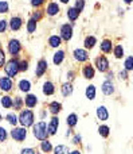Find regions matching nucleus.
<instances>
[{"label":"nucleus","mask_w":133,"mask_h":154,"mask_svg":"<svg viewBox=\"0 0 133 154\" xmlns=\"http://www.w3.org/2000/svg\"><path fill=\"white\" fill-rule=\"evenodd\" d=\"M101 91H102L104 95L112 96L113 93L116 92V87H114V84H113L112 80H105V81L102 82V85H101Z\"/></svg>","instance_id":"obj_12"},{"label":"nucleus","mask_w":133,"mask_h":154,"mask_svg":"<svg viewBox=\"0 0 133 154\" xmlns=\"http://www.w3.org/2000/svg\"><path fill=\"white\" fill-rule=\"evenodd\" d=\"M59 11H61V8H59L58 3L50 2V3L47 4V8H46L45 12L47 14L48 16H55V15H58V14H59Z\"/></svg>","instance_id":"obj_17"},{"label":"nucleus","mask_w":133,"mask_h":154,"mask_svg":"<svg viewBox=\"0 0 133 154\" xmlns=\"http://www.w3.org/2000/svg\"><path fill=\"white\" fill-rule=\"evenodd\" d=\"M77 123H78V115H77V114H70V115H67V118H66V125L69 126V128L75 127V126H77Z\"/></svg>","instance_id":"obj_29"},{"label":"nucleus","mask_w":133,"mask_h":154,"mask_svg":"<svg viewBox=\"0 0 133 154\" xmlns=\"http://www.w3.org/2000/svg\"><path fill=\"white\" fill-rule=\"evenodd\" d=\"M18 88L20 92L28 93L30 91H31V81H30V80H26V79L20 80V81L18 82Z\"/></svg>","instance_id":"obj_23"},{"label":"nucleus","mask_w":133,"mask_h":154,"mask_svg":"<svg viewBox=\"0 0 133 154\" xmlns=\"http://www.w3.org/2000/svg\"><path fill=\"white\" fill-rule=\"evenodd\" d=\"M113 77H114V73L110 72V69H109V70L106 72V80H112Z\"/></svg>","instance_id":"obj_50"},{"label":"nucleus","mask_w":133,"mask_h":154,"mask_svg":"<svg viewBox=\"0 0 133 154\" xmlns=\"http://www.w3.org/2000/svg\"><path fill=\"white\" fill-rule=\"evenodd\" d=\"M97 45V38L94 35H88L83 41V46H85V50H91L94 46Z\"/></svg>","instance_id":"obj_22"},{"label":"nucleus","mask_w":133,"mask_h":154,"mask_svg":"<svg viewBox=\"0 0 133 154\" xmlns=\"http://www.w3.org/2000/svg\"><path fill=\"white\" fill-rule=\"evenodd\" d=\"M118 79H120V80H124V81H126V80L129 79V75H128V72H126L125 69H124V70H121V72L118 73Z\"/></svg>","instance_id":"obj_46"},{"label":"nucleus","mask_w":133,"mask_h":154,"mask_svg":"<svg viewBox=\"0 0 133 154\" xmlns=\"http://www.w3.org/2000/svg\"><path fill=\"white\" fill-rule=\"evenodd\" d=\"M18 123H20L22 127H31L35 123V114L31 109H20V114L18 116Z\"/></svg>","instance_id":"obj_1"},{"label":"nucleus","mask_w":133,"mask_h":154,"mask_svg":"<svg viewBox=\"0 0 133 154\" xmlns=\"http://www.w3.org/2000/svg\"><path fill=\"white\" fill-rule=\"evenodd\" d=\"M55 85H54L53 81H46L42 87V92L45 96H53L55 93Z\"/></svg>","instance_id":"obj_18"},{"label":"nucleus","mask_w":133,"mask_h":154,"mask_svg":"<svg viewBox=\"0 0 133 154\" xmlns=\"http://www.w3.org/2000/svg\"><path fill=\"white\" fill-rule=\"evenodd\" d=\"M124 69L126 70V72H132L133 70V57L132 56H129V57H126V60H125V62H124Z\"/></svg>","instance_id":"obj_37"},{"label":"nucleus","mask_w":133,"mask_h":154,"mask_svg":"<svg viewBox=\"0 0 133 154\" xmlns=\"http://www.w3.org/2000/svg\"><path fill=\"white\" fill-rule=\"evenodd\" d=\"M80 15H81V12L75 7H70L69 10H67V18H69V20H71V22L77 20V19L80 18Z\"/></svg>","instance_id":"obj_27"},{"label":"nucleus","mask_w":133,"mask_h":154,"mask_svg":"<svg viewBox=\"0 0 133 154\" xmlns=\"http://www.w3.org/2000/svg\"><path fill=\"white\" fill-rule=\"evenodd\" d=\"M94 66L97 68V70L101 73H106L108 70L110 69V64L109 60H108L106 56H98L94 61Z\"/></svg>","instance_id":"obj_6"},{"label":"nucleus","mask_w":133,"mask_h":154,"mask_svg":"<svg viewBox=\"0 0 133 154\" xmlns=\"http://www.w3.org/2000/svg\"><path fill=\"white\" fill-rule=\"evenodd\" d=\"M8 138V133L7 130H5L4 127H0V143H3V142H5Z\"/></svg>","instance_id":"obj_42"},{"label":"nucleus","mask_w":133,"mask_h":154,"mask_svg":"<svg viewBox=\"0 0 133 154\" xmlns=\"http://www.w3.org/2000/svg\"><path fill=\"white\" fill-rule=\"evenodd\" d=\"M113 54H114V57L117 60H121L124 57V54H125V50H124L123 45H116L113 46Z\"/></svg>","instance_id":"obj_31"},{"label":"nucleus","mask_w":133,"mask_h":154,"mask_svg":"<svg viewBox=\"0 0 133 154\" xmlns=\"http://www.w3.org/2000/svg\"><path fill=\"white\" fill-rule=\"evenodd\" d=\"M20 154H35V150L32 147H26V149H22Z\"/></svg>","instance_id":"obj_49"},{"label":"nucleus","mask_w":133,"mask_h":154,"mask_svg":"<svg viewBox=\"0 0 133 154\" xmlns=\"http://www.w3.org/2000/svg\"><path fill=\"white\" fill-rule=\"evenodd\" d=\"M8 26H10L11 31H19L23 26V19L20 16H12L8 22Z\"/></svg>","instance_id":"obj_14"},{"label":"nucleus","mask_w":133,"mask_h":154,"mask_svg":"<svg viewBox=\"0 0 133 154\" xmlns=\"http://www.w3.org/2000/svg\"><path fill=\"white\" fill-rule=\"evenodd\" d=\"M82 76L86 80H93L96 77V68L91 64H85L82 66Z\"/></svg>","instance_id":"obj_13"},{"label":"nucleus","mask_w":133,"mask_h":154,"mask_svg":"<svg viewBox=\"0 0 133 154\" xmlns=\"http://www.w3.org/2000/svg\"><path fill=\"white\" fill-rule=\"evenodd\" d=\"M47 69H48V62L46 61L45 58L39 60L36 64V69H35V76L36 77H43L47 73Z\"/></svg>","instance_id":"obj_9"},{"label":"nucleus","mask_w":133,"mask_h":154,"mask_svg":"<svg viewBox=\"0 0 133 154\" xmlns=\"http://www.w3.org/2000/svg\"><path fill=\"white\" fill-rule=\"evenodd\" d=\"M100 50L102 51L104 54H109V53H112V50H113V42H112V39H104V41H101V45H100Z\"/></svg>","instance_id":"obj_20"},{"label":"nucleus","mask_w":133,"mask_h":154,"mask_svg":"<svg viewBox=\"0 0 133 154\" xmlns=\"http://www.w3.org/2000/svg\"><path fill=\"white\" fill-rule=\"evenodd\" d=\"M54 154H69V146L66 145H58L56 147H54Z\"/></svg>","instance_id":"obj_36"},{"label":"nucleus","mask_w":133,"mask_h":154,"mask_svg":"<svg viewBox=\"0 0 133 154\" xmlns=\"http://www.w3.org/2000/svg\"><path fill=\"white\" fill-rule=\"evenodd\" d=\"M7 27H8V22L5 20V19H1V20H0V34L5 32Z\"/></svg>","instance_id":"obj_45"},{"label":"nucleus","mask_w":133,"mask_h":154,"mask_svg":"<svg viewBox=\"0 0 133 154\" xmlns=\"http://www.w3.org/2000/svg\"><path fill=\"white\" fill-rule=\"evenodd\" d=\"M46 3V0H31V5L34 8H39V7H42L43 4Z\"/></svg>","instance_id":"obj_44"},{"label":"nucleus","mask_w":133,"mask_h":154,"mask_svg":"<svg viewBox=\"0 0 133 154\" xmlns=\"http://www.w3.org/2000/svg\"><path fill=\"white\" fill-rule=\"evenodd\" d=\"M40 150H42L43 153L53 152V143H51L48 139H43V141H40Z\"/></svg>","instance_id":"obj_30"},{"label":"nucleus","mask_w":133,"mask_h":154,"mask_svg":"<svg viewBox=\"0 0 133 154\" xmlns=\"http://www.w3.org/2000/svg\"><path fill=\"white\" fill-rule=\"evenodd\" d=\"M132 2H133V0H124V3H125V4H128V5H129V4H131V3H132Z\"/></svg>","instance_id":"obj_53"},{"label":"nucleus","mask_w":133,"mask_h":154,"mask_svg":"<svg viewBox=\"0 0 133 154\" xmlns=\"http://www.w3.org/2000/svg\"><path fill=\"white\" fill-rule=\"evenodd\" d=\"M65 51L63 50H61V49H59V50H56L55 53H54V56H53V62H54V65H56V66H58V65H61L62 62L65 61Z\"/></svg>","instance_id":"obj_24"},{"label":"nucleus","mask_w":133,"mask_h":154,"mask_svg":"<svg viewBox=\"0 0 133 154\" xmlns=\"http://www.w3.org/2000/svg\"><path fill=\"white\" fill-rule=\"evenodd\" d=\"M4 72H5V76L10 77V79H13V77L18 76V73H19V60L12 57L11 60L5 61Z\"/></svg>","instance_id":"obj_3"},{"label":"nucleus","mask_w":133,"mask_h":154,"mask_svg":"<svg viewBox=\"0 0 133 154\" xmlns=\"http://www.w3.org/2000/svg\"><path fill=\"white\" fill-rule=\"evenodd\" d=\"M98 134L102 138H108L110 135V127L106 125H100L98 126Z\"/></svg>","instance_id":"obj_33"},{"label":"nucleus","mask_w":133,"mask_h":154,"mask_svg":"<svg viewBox=\"0 0 133 154\" xmlns=\"http://www.w3.org/2000/svg\"><path fill=\"white\" fill-rule=\"evenodd\" d=\"M85 96H86V99H89V100H94L97 96L96 85H93V84L88 85V87H86V91H85Z\"/></svg>","instance_id":"obj_25"},{"label":"nucleus","mask_w":133,"mask_h":154,"mask_svg":"<svg viewBox=\"0 0 133 154\" xmlns=\"http://www.w3.org/2000/svg\"><path fill=\"white\" fill-rule=\"evenodd\" d=\"M10 135H11V138L13 139V141H16V142H23V141H26V138H27V128L26 127H13L12 130L10 131Z\"/></svg>","instance_id":"obj_5"},{"label":"nucleus","mask_w":133,"mask_h":154,"mask_svg":"<svg viewBox=\"0 0 133 154\" xmlns=\"http://www.w3.org/2000/svg\"><path fill=\"white\" fill-rule=\"evenodd\" d=\"M96 115H97V118H98V120H101V122H105V120L109 119V111H108V108L105 106L97 107Z\"/></svg>","instance_id":"obj_16"},{"label":"nucleus","mask_w":133,"mask_h":154,"mask_svg":"<svg viewBox=\"0 0 133 154\" xmlns=\"http://www.w3.org/2000/svg\"><path fill=\"white\" fill-rule=\"evenodd\" d=\"M75 8H77L80 12H82L83 8H85V0H75Z\"/></svg>","instance_id":"obj_43"},{"label":"nucleus","mask_w":133,"mask_h":154,"mask_svg":"<svg viewBox=\"0 0 133 154\" xmlns=\"http://www.w3.org/2000/svg\"><path fill=\"white\" fill-rule=\"evenodd\" d=\"M10 11V5L5 0H0V14H8Z\"/></svg>","instance_id":"obj_40"},{"label":"nucleus","mask_w":133,"mask_h":154,"mask_svg":"<svg viewBox=\"0 0 133 154\" xmlns=\"http://www.w3.org/2000/svg\"><path fill=\"white\" fill-rule=\"evenodd\" d=\"M73 92H74V87H73L71 82H63V84L61 85V93L63 97H69V96L73 95Z\"/></svg>","instance_id":"obj_19"},{"label":"nucleus","mask_w":133,"mask_h":154,"mask_svg":"<svg viewBox=\"0 0 133 154\" xmlns=\"http://www.w3.org/2000/svg\"><path fill=\"white\" fill-rule=\"evenodd\" d=\"M71 142H73V143H74V145H80L81 142H82V137H81L80 134H75V135L73 137Z\"/></svg>","instance_id":"obj_47"},{"label":"nucleus","mask_w":133,"mask_h":154,"mask_svg":"<svg viewBox=\"0 0 133 154\" xmlns=\"http://www.w3.org/2000/svg\"><path fill=\"white\" fill-rule=\"evenodd\" d=\"M46 115H47V109H43V111L40 112V119H45Z\"/></svg>","instance_id":"obj_51"},{"label":"nucleus","mask_w":133,"mask_h":154,"mask_svg":"<svg viewBox=\"0 0 133 154\" xmlns=\"http://www.w3.org/2000/svg\"><path fill=\"white\" fill-rule=\"evenodd\" d=\"M47 111L50 112L51 115H58L59 112L62 111V103H59V101H51V103H48V107H47Z\"/></svg>","instance_id":"obj_21"},{"label":"nucleus","mask_w":133,"mask_h":154,"mask_svg":"<svg viewBox=\"0 0 133 154\" xmlns=\"http://www.w3.org/2000/svg\"><path fill=\"white\" fill-rule=\"evenodd\" d=\"M43 15H45V12H43V11L36 10V11H34V12L31 14V19H32V20H35V22H36V23H38V22H39V20H42Z\"/></svg>","instance_id":"obj_38"},{"label":"nucleus","mask_w":133,"mask_h":154,"mask_svg":"<svg viewBox=\"0 0 133 154\" xmlns=\"http://www.w3.org/2000/svg\"><path fill=\"white\" fill-rule=\"evenodd\" d=\"M1 120H3V116H1V114H0V122H1Z\"/></svg>","instance_id":"obj_55"},{"label":"nucleus","mask_w":133,"mask_h":154,"mask_svg":"<svg viewBox=\"0 0 133 154\" xmlns=\"http://www.w3.org/2000/svg\"><path fill=\"white\" fill-rule=\"evenodd\" d=\"M73 57H74V60L78 62L89 61V53H88V50H85V49H75V50L73 51Z\"/></svg>","instance_id":"obj_11"},{"label":"nucleus","mask_w":133,"mask_h":154,"mask_svg":"<svg viewBox=\"0 0 133 154\" xmlns=\"http://www.w3.org/2000/svg\"><path fill=\"white\" fill-rule=\"evenodd\" d=\"M73 34H74L73 24L65 23V24H62V26H61V30H59V37H61L62 41H65V42H69V41H71Z\"/></svg>","instance_id":"obj_7"},{"label":"nucleus","mask_w":133,"mask_h":154,"mask_svg":"<svg viewBox=\"0 0 133 154\" xmlns=\"http://www.w3.org/2000/svg\"><path fill=\"white\" fill-rule=\"evenodd\" d=\"M7 61V56H5V51L3 48H0V69H3Z\"/></svg>","instance_id":"obj_41"},{"label":"nucleus","mask_w":133,"mask_h":154,"mask_svg":"<svg viewBox=\"0 0 133 154\" xmlns=\"http://www.w3.org/2000/svg\"><path fill=\"white\" fill-rule=\"evenodd\" d=\"M27 70H28V61L19 60V72H27Z\"/></svg>","instance_id":"obj_39"},{"label":"nucleus","mask_w":133,"mask_h":154,"mask_svg":"<svg viewBox=\"0 0 133 154\" xmlns=\"http://www.w3.org/2000/svg\"><path fill=\"white\" fill-rule=\"evenodd\" d=\"M62 45V39L59 35H51L48 38V46L53 49H59V46Z\"/></svg>","instance_id":"obj_26"},{"label":"nucleus","mask_w":133,"mask_h":154,"mask_svg":"<svg viewBox=\"0 0 133 154\" xmlns=\"http://www.w3.org/2000/svg\"><path fill=\"white\" fill-rule=\"evenodd\" d=\"M23 103H24V106L28 107V108H34V107H36V104H38L36 95H34V93H27L26 97L23 99Z\"/></svg>","instance_id":"obj_15"},{"label":"nucleus","mask_w":133,"mask_h":154,"mask_svg":"<svg viewBox=\"0 0 133 154\" xmlns=\"http://www.w3.org/2000/svg\"><path fill=\"white\" fill-rule=\"evenodd\" d=\"M74 79H75V72L74 70H69V72H67V81L71 82Z\"/></svg>","instance_id":"obj_48"},{"label":"nucleus","mask_w":133,"mask_h":154,"mask_svg":"<svg viewBox=\"0 0 133 154\" xmlns=\"http://www.w3.org/2000/svg\"><path fill=\"white\" fill-rule=\"evenodd\" d=\"M69 154H81L80 150H73V152H69Z\"/></svg>","instance_id":"obj_52"},{"label":"nucleus","mask_w":133,"mask_h":154,"mask_svg":"<svg viewBox=\"0 0 133 154\" xmlns=\"http://www.w3.org/2000/svg\"><path fill=\"white\" fill-rule=\"evenodd\" d=\"M12 88H13L12 79H10L7 76L0 77V91H3V92H11Z\"/></svg>","instance_id":"obj_10"},{"label":"nucleus","mask_w":133,"mask_h":154,"mask_svg":"<svg viewBox=\"0 0 133 154\" xmlns=\"http://www.w3.org/2000/svg\"><path fill=\"white\" fill-rule=\"evenodd\" d=\"M0 103H1V106L4 107L5 109H10L12 108V97L8 95H4L1 99H0Z\"/></svg>","instance_id":"obj_32"},{"label":"nucleus","mask_w":133,"mask_h":154,"mask_svg":"<svg viewBox=\"0 0 133 154\" xmlns=\"http://www.w3.org/2000/svg\"><path fill=\"white\" fill-rule=\"evenodd\" d=\"M23 97H20V96H15V97H12V108L15 109V111H20V109H23Z\"/></svg>","instance_id":"obj_28"},{"label":"nucleus","mask_w":133,"mask_h":154,"mask_svg":"<svg viewBox=\"0 0 133 154\" xmlns=\"http://www.w3.org/2000/svg\"><path fill=\"white\" fill-rule=\"evenodd\" d=\"M7 50H8V53H10V56H12L13 58H18L19 54H20V51H22L20 41L15 39V38L10 39L8 41V45H7Z\"/></svg>","instance_id":"obj_4"},{"label":"nucleus","mask_w":133,"mask_h":154,"mask_svg":"<svg viewBox=\"0 0 133 154\" xmlns=\"http://www.w3.org/2000/svg\"><path fill=\"white\" fill-rule=\"evenodd\" d=\"M32 127V135L38 139V141H43V139H48V133H47V123L40 120L38 123H34Z\"/></svg>","instance_id":"obj_2"},{"label":"nucleus","mask_w":133,"mask_h":154,"mask_svg":"<svg viewBox=\"0 0 133 154\" xmlns=\"http://www.w3.org/2000/svg\"><path fill=\"white\" fill-rule=\"evenodd\" d=\"M59 2H61V3H63V4H67V3H69L70 0H59Z\"/></svg>","instance_id":"obj_54"},{"label":"nucleus","mask_w":133,"mask_h":154,"mask_svg":"<svg viewBox=\"0 0 133 154\" xmlns=\"http://www.w3.org/2000/svg\"><path fill=\"white\" fill-rule=\"evenodd\" d=\"M58 127H59V118L58 115H53L47 125V133H48V137L50 135H55L56 131H58Z\"/></svg>","instance_id":"obj_8"},{"label":"nucleus","mask_w":133,"mask_h":154,"mask_svg":"<svg viewBox=\"0 0 133 154\" xmlns=\"http://www.w3.org/2000/svg\"><path fill=\"white\" fill-rule=\"evenodd\" d=\"M26 27H27V31H28V34H34L35 31H36V27H38V23L35 20H32L31 18L28 19V22L26 23Z\"/></svg>","instance_id":"obj_34"},{"label":"nucleus","mask_w":133,"mask_h":154,"mask_svg":"<svg viewBox=\"0 0 133 154\" xmlns=\"http://www.w3.org/2000/svg\"><path fill=\"white\" fill-rule=\"evenodd\" d=\"M5 120H7L12 127H15V126L18 125V116L15 115V112H10V114L5 115Z\"/></svg>","instance_id":"obj_35"}]
</instances>
